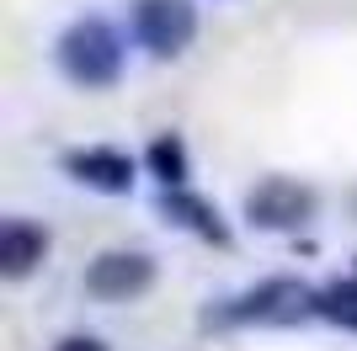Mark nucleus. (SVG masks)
Returning a JSON list of instances; mask_svg holds the SVG:
<instances>
[{
	"label": "nucleus",
	"mask_w": 357,
	"mask_h": 351,
	"mask_svg": "<svg viewBox=\"0 0 357 351\" xmlns=\"http://www.w3.org/2000/svg\"><path fill=\"white\" fill-rule=\"evenodd\" d=\"M134 38L155 58L187 54V43L197 38V11L192 0H134Z\"/></svg>",
	"instance_id": "2"
},
{
	"label": "nucleus",
	"mask_w": 357,
	"mask_h": 351,
	"mask_svg": "<svg viewBox=\"0 0 357 351\" xmlns=\"http://www.w3.org/2000/svg\"><path fill=\"white\" fill-rule=\"evenodd\" d=\"M149 282H155V261H149L144 250H102L86 266V292L102 298V304H128Z\"/></svg>",
	"instance_id": "4"
},
{
	"label": "nucleus",
	"mask_w": 357,
	"mask_h": 351,
	"mask_svg": "<svg viewBox=\"0 0 357 351\" xmlns=\"http://www.w3.org/2000/svg\"><path fill=\"white\" fill-rule=\"evenodd\" d=\"M64 171L91 192H107V197H118V192L134 187V160L123 155V149H75Z\"/></svg>",
	"instance_id": "6"
},
{
	"label": "nucleus",
	"mask_w": 357,
	"mask_h": 351,
	"mask_svg": "<svg viewBox=\"0 0 357 351\" xmlns=\"http://www.w3.org/2000/svg\"><path fill=\"white\" fill-rule=\"evenodd\" d=\"M320 314L336 325H347V330H357V282H336V288L320 292Z\"/></svg>",
	"instance_id": "8"
},
{
	"label": "nucleus",
	"mask_w": 357,
	"mask_h": 351,
	"mask_svg": "<svg viewBox=\"0 0 357 351\" xmlns=\"http://www.w3.org/2000/svg\"><path fill=\"white\" fill-rule=\"evenodd\" d=\"M48 256V229L32 219H6L0 224V277L22 282L32 266Z\"/></svg>",
	"instance_id": "7"
},
{
	"label": "nucleus",
	"mask_w": 357,
	"mask_h": 351,
	"mask_svg": "<svg viewBox=\"0 0 357 351\" xmlns=\"http://www.w3.org/2000/svg\"><path fill=\"white\" fill-rule=\"evenodd\" d=\"M165 208H171V213H187V224H192L197 234H208V240H224V229H219V213H208L203 203H192V197L171 192V197H165Z\"/></svg>",
	"instance_id": "10"
},
{
	"label": "nucleus",
	"mask_w": 357,
	"mask_h": 351,
	"mask_svg": "<svg viewBox=\"0 0 357 351\" xmlns=\"http://www.w3.org/2000/svg\"><path fill=\"white\" fill-rule=\"evenodd\" d=\"M59 70L70 75L75 86H86V91L118 86V75H123V38H118V27L102 22V16L75 22V27L59 38Z\"/></svg>",
	"instance_id": "1"
},
{
	"label": "nucleus",
	"mask_w": 357,
	"mask_h": 351,
	"mask_svg": "<svg viewBox=\"0 0 357 351\" xmlns=\"http://www.w3.org/2000/svg\"><path fill=\"white\" fill-rule=\"evenodd\" d=\"M149 165H155V176H160L165 187H181V181H187V149H181L176 139H160V144L149 149Z\"/></svg>",
	"instance_id": "9"
},
{
	"label": "nucleus",
	"mask_w": 357,
	"mask_h": 351,
	"mask_svg": "<svg viewBox=\"0 0 357 351\" xmlns=\"http://www.w3.org/2000/svg\"><path fill=\"white\" fill-rule=\"evenodd\" d=\"M304 314H320V292H310L294 277H272L261 288H251L229 309V320H267V325H294Z\"/></svg>",
	"instance_id": "5"
},
{
	"label": "nucleus",
	"mask_w": 357,
	"mask_h": 351,
	"mask_svg": "<svg viewBox=\"0 0 357 351\" xmlns=\"http://www.w3.org/2000/svg\"><path fill=\"white\" fill-rule=\"evenodd\" d=\"M314 213V192L288 181V176H267L261 187L245 192V224L251 229H298V224H310Z\"/></svg>",
	"instance_id": "3"
},
{
	"label": "nucleus",
	"mask_w": 357,
	"mask_h": 351,
	"mask_svg": "<svg viewBox=\"0 0 357 351\" xmlns=\"http://www.w3.org/2000/svg\"><path fill=\"white\" fill-rule=\"evenodd\" d=\"M54 351H107V346H102L96 336H64V341H59Z\"/></svg>",
	"instance_id": "11"
}]
</instances>
